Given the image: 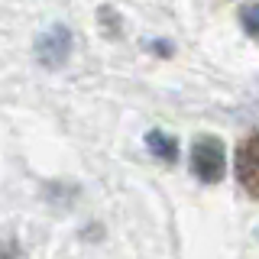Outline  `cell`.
Returning a JSON list of instances; mask_svg holds the SVG:
<instances>
[{
  "instance_id": "obj_1",
  "label": "cell",
  "mask_w": 259,
  "mask_h": 259,
  "mask_svg": "<svg viewBox=\"0 0 259 259\" xmlns=\"http://www.w3.org/2000/svg\"><path fill=\"white\" fill-rule=\"evenodd\" d=\"M191 172L204 185H217L227 175V146L221 136H198L191 143Z\"/></svg>"
},
{
  "instance_id": "obj_2",
  "label": "cell",
  "mask_w": 259,
  "mask_h": 259,
  "mask_svg": "<svg viewBox=\"0 0 259 259\" xmlns=\"http://www.w3.org/2000/svg\"><path fill=\"white\" fill-rule=\"evenodd\" d=\"M71 55V29L65 23H52L46 32L36 39V59L46 68H62Z\"/></svg>"
},
{
  "instance_id": "obj_3",
  "label": "cell",
  "mask_w": 259,
  "mask_h": 259,
  "mask_svg": "<svg viewBox=\"0 0 259 259\" xmlns=\"http://www.w3.org/2000/svg\"><path fill=\"white\" fill-rule=\"evenodd\" d=\"M233 172L249 198H259V133L246 136L233 152Z\"/></svg>"
},
{
  "instance_id": "obj_4",
  "label": "cell",
  "mask_w": 259,
  "mask_h": 259,
  "mask_svg": "<svg viewBox=\"0 0 259 259\" xmlns=\"http://www.w3.org/2000/svg\"><path fill=\"white\" fill-rule=\"evenodd\" d=\"M146 149H149L156 159H162V162H175V159H178V143H175V136L162 133V130H149V133H146Z\"/></svg>"
},
{
  "instance_id": "obj_5",
  "label": "cell",
  "mask_w": 259,
  "mask_h": 259,
  "mask_svg": "<svg viewBox=\"0 0 259 259\" xmlns=\"http://www.w3.org/2000/svg\"><path fill=\"white\" fill-rule=\"evenodd\" d=\"M240 26L246 36H259V0L240 7Z\"/></svg>"
},
{
  "instance_id": "obj_6",
  "label": "cell",
  "mask_w": 259,
  "mask_h": 259,
  "mask_svg": "<svg viewBox=\"0 0 259 259\" xmlns=\"http://www.w3.org/2000/svg\"><path fill=\"white\" fill-rule=\"evenodd\" d=\"M0 253H20V246H16V243H0Z\"/></svg>"
},
{
  "instance_id": "obj_7",
  "label": "cell",
  "mask_w": 259,
  "mask_h": 259,
  "mask_svg": "<svg viewBox=\"0 0 259 259\" xmlns=\"http://www.w3.org/2000/svg\"><path fill=\"white\" fill-rule=\"evenodd\" d=\"M256 233H259V230H256Z\"/></svg>"
}]
</instances>
